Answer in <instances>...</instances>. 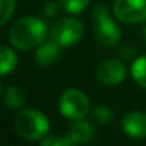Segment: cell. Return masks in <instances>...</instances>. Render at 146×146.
<instances>
[{
	"instance_id": "obj_14",
	"label": "cell",
	"mask_w": 146,
	"mask_h": 146,
	"mask_svg": "<svg viewBox=\"0 0 146 146\" xmlns=\"http://www.w3.org/2000/svg\"><path fill=\"white\" fill-rule=\"evenodd\" d=\"M91 119L98 125H108L112 121V111L106 105H97L91 111Z\"/></svg>"
},
{
	"instance_id": "obj_18",
	"label": "cell",
	"mask_w": 146,
	"mask_h": 146,
	"mask_svg": "<svg viewBox=\"0 0 146 146\" xmlns=\"http://www.w3.org/2000/svg\"><path fill=\"white\" fill-rule=\"evenodd\" d=\"M60 6L61 3H55V1H48L46 6H44V14L47 17H55L60 11Z\"/></svg>"
},
{
	"instance_id": "obj_19",
	"label": "cell",
	"mask_w": 146,
	"mask_h": 146,
	"mask_svg": "<svg viewBox=\"0 0 146 146\" xmlns=\"http://www.w3.org/2000/svg\"><path fill=\"white\" fill-rule=\"evenodd\" d=\"M121 55H122L123 58L129 60V58H132V57L135 55V48L131 47V46H123V47L121 48Z\"/></svg>"
},
{
	"instance_id": "obj_16",
	"label": "cell",
	"mask_w": 146,
	"mask_h": 146,
	"mask_svg": "<svg viewBox=\"0 0 146 146\" xmlns=\"http://www.w3.org/2000/svg\"><path fill=\"white\" fill-rule=\"evenodd\" d=\"M40 146H75V143L67 133L65 136H55V135L46 136V138H43Z\"/></svg>"
},
{
	"instance_id": "obj_13",
	"label": "cell",
	"mask_w": 146,
	"mask_h": 146,
	"mask_svg": "<svg viewBox=\"0 0 146 146\" xmlns=\"http://www.w3.org/2000/svg\"><path fill=\"white\" fill-rule=\"evenodd\" d=\"M131 74L136 84H139L142 88H146V55H142L133 61Z\"/></svg>"
},
{
	"instance_id": "obj_10",
	"label": "cell",
	"mask_w": 146,
	"mask_h": 146,
	"mask_svg": "<svg viewBox=\"0 0 146 146\" xmlns=\"http://www.w3.org/2000/svg\"><path fill=\"white\" fill-rule=\"evenodd\" d=\"M34 58H36V62L41 67L51 65L60 58V46L57 43H54L52 40L41 43L40 47L36 51Z\"/></svg>"
},
{
	"instance_id": "obj_5",
	"label": "cell",
	"mask_w": 146,
	"mask_h": 146,
	"mask_svg": "<svg viewBox=\"0 0 146 146\" xmlns=\"http://www.w3.org/2000/svg\"><path fill=\"white\" fill-rule=\"evenodd\" d=\"M58 106L62 116L70 121L85 119V116L90 112V101L87 95L80 90L65 91L60 98Z\"/></svg>"
},
{
	"instance_id": "obj_20",
	"label": "cell",
	"mask_w": 146,
	"mask_h": 146,
	"mask_svg": "<svg viewBox=\"0 0 146 146\" xmlns=\"http://www.w3.org/2000/svg\"><path fill=\"white\" fill-rule=\"evenodd\" d=\"M142 36H143V38L146 40V24H145V27L142 29Z\"/></svg>"
},
{
	"instance_id": "obj_15",
	"label": "cell",
	"mask_w": 146,
	"mask_h": 146,
	"mask_svg": "<svg viewBox=\"0 0 146 146\" xmlns=\"http://www.w3.org/2000/svg\"><path fill=\"white\" fill-rule=\"evenodd\" d=\"M60 3L65 11L78 14L87 9V6L90 4V0H60Z\"/></svg>"
},
{
	"instance_id": "obj_2",
	"label": "cell",
	"mask_w": 146,
	"mask_h": 146,
	"mask_svg": "<svg viewBox=\"0 0 146 146\" xmlns=\"http://www.w3.org/2000/svg\"><path fill=\"white\" fill-rule=\"evenodd\" d=\"M14 129L21 138L37 141L47 136L50 122L48 118L38 109H20L14 118Z\"/></svg>"
},
{
	"instance_id": "obj_6",
	"label": "cell",
	"mask_w": 146,
	"mask_h": 146,
	"mask_svg": "<svg viewBox=\"0 0 146 146\" xmlns=\"http://www.w3.org/2000/svg\"><path fill=\"white\" fill-rule=\"evenodd\" d=\"M115 17L128 24L146 21V0H115Z\"/></svg>"
},
{
	"instance_id": "obj_8",
	"label": "cell",
	"mask_w": 146,
	"mask_h": 146,
	"mask_svg": "<svg viewBox=\"0 0 146 146\" xmlns=\"http://www.w3.org/2000/svg\"><path fill=\"white\" fill-rule=\"evenodd\" d=\"M122 129L131 138H146V113L139 111L126 113L122 119Z\"/></svg>"
},
{
	"instance_id": "obj_7",
	"label": "cell",
	"mask_w": 146,
	"mask_h": 146,
	"mask_svg": "<svg viewBox=\"0 0 146 146\" xmlns=\"http://www.w3.org/2000/svg\"><path fill=\"white\" fill-rule=\"evenodd\" d=\"M97 77L101 84L112 87L121 84L126 77L125 65L118 60H105L99 64L97 71Z\"/></svg>"
},
{
	"instance_id": "obj_4",
	"label": "cell",
	"mask_w": 146,
	"mask_h": 146,
	"mask_svg": "<svg viewBox=\"0 0 146 146\" xmlns=\"http://www.w3.org/2000/svg\"><path fill=\"white\" fill-rule=\"evenodd\" d=\"M84 36V26L78 19H60L51 29V40L60 47L75 46Z\"/></svg>"
},
{
	"instance_id": "obj_3",
	"label": "cell",
	"mask_w": 146,
	"mask_h": 146,
	"mask_svg": "<svg viewBox=\"0 0 146 146\" xmlns=\"http://www.w3.org/2000/svg\"><path fill=\"white\" fill-rule=\"evenodd\" d=\"M94 36L97 41L104 47H115L121 40V29L109 16L106 6L99 4L95 7L94 13Z\"/></svg>"
},
{
	"instance_id": "obj_17",
	"label": "cell",
	"mask_w": 146,
	"mask_h": 146,
	"mask_svg": "<svg viewBox=\"0 0 146 146\" xmlns=\"http://www.w3.org/2000/svg\"><path fill=\"white\" fill-rule=\"evenodd\" d=\"M16 0H0V26L6 24L14 13Z\"/></svg>"
},
{
	"instance_id": "obj_12",
	"label": "cell",
	"mask_w": 146,
	"mask_h": 146,
	"mask_svg": "<svg viewBox=\"0 0 146 146\" xmlns=\"http://www.w3.org/2000/svg\"><path fill=\"white\" fill-rule=\"evenodd\" d=\"M4 102L11 109H21L23 105H24V94H23V91L19 87H16V85L9 87L6 90V94H4Z\"/></svg>"
},
{
	"instance_id": "obj_11",
	"label": "cell",
	"mask_w": 146,
	"mask_h": 146,
	"mask_svg": "<svg viewBox=\"0 0 146 146\" xmlns=\"http://www.w3.org/2000/svg\"><path fill=\"white\" fill-rule=\"evenodd\" d=\"M17 65V55L11 48L0 47V75L10 74Z\"/></svg>"
},
{
	"instance_id": "obj_1",
	"label": "cell",
	"mask_w": 146,
	"mask_h": 146,
	"mask_svg": "<svg viewBox=\"0 0 146 146\" xmlns=\"http://www.w3.org/2000/svg\"><path fill=\"white\" fill-rule=\"evenodd\" d=\"M47 26L43 20L27 16L19 19L10 29V43L19 50H31L46 41Z\"/></svg>"
},
{
	"instance_id": "obj_9",
	"label": "cell",
	"mask_w": 146,
	"mask_h": 146,
	"mask_svg": "<svg viewBox=\"0 0 146 146\" xmlns=\"http://www.w3.org/2000/svg\"><path fill=\"white\" fill-rule=\"evenodd\" d=\"M68 135L72 139V142L75 143V146L81 145V143H88L94 138V126L91 122H88L85 119L74 121Z\"/></svg>"
}]
</instances>
